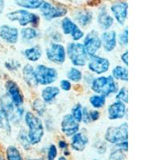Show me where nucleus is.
Returning a JSON list of instances; mask_svg holds the SVG:
<instances>
[{
    "label": "nucleus",
    "instance_id": "nucleus-1",
    "mask_svg": "<svg viewBox=\"0 0 160 160\" xmlns=\"http://www.w3.org/2000/svg\"><path fill=\"white\" fill-rule=\"evenodd\" d=\"M24 119L28 128V136L30 144L31 146L36 145L41 142L44 135V128L42 120L30 111L26 113Z\"/></svg>",
    "mask_w": 160,
    "mask_h": 160
},
{
    "label": "nucleus",
    "instance_id": "nucleus-2",
    "mask_svg": "<svg viewBox=\"0 0 160 160\" xmlns=\"http://www.w3.org/2000/svg\"><path fill=\"white\" fill-rule=\"evenodd\" d=\"M91 89L97 95L108 97L111 94L118 92V86L111 75L101 76L93 79L91 82Z\"/></svg>",
    "mask_w": 160,
    "mask_h": 160
},
{
    "label": "nucleus",
    "instance_id": "nucleus-3",
    "mask_svg": "<svg viewBox=\"0 0 160 160\" xmlns=\"http://www.w3.org/2000/svg\"><path fill=\"white\" fill-rule=\"evenodd\" d=\"M67 53L74 66L83 67L88 62V55L83 45L80 42H70L68 45Z\"/></svg>",
    "mask_w": 160,
    "mask_h": 160
},
{
    "label": "nucleus",
    "instance_id": "nucleus-4",
    "mask_svg": "<svg viewBox=\"0 0 160 160\" xmlns=\"http://www.w3.org/2000/svg\"><path fill=\"white\" fill-rule=\"evenodd\" d=\"M7 17L11 21L18 22L22 27L28 24H31L34 27H37L39 24L40 18L35 13L30 12L28 10H16L7 14Z\"/></svg>",
    "mask_w": 160,
    "mask_h": 160
},
{
    "label": "nucleus",
    "instance_id": "nucleus-5",
    "mask_svg": "<svg viewBox=\"0 0 160 160\" xmlns=\"http://www.w3.org/2000/svg\"><path fill=\"white\" fill-rule=\"evenodd\" d=\"M104 138L107 142L114 145L128 141V124L123 122L117 127H110L106 131Z\"/></svg>",
    "mask_w": 160,
    "mask_h": 160
},
{
    "label": "nucleus",
    "instance_id": "nucleus-6",
    "mask_svg": "<svg viewBox=\"0 0 160 160\" xmlns=\"http://www.w3.org/2000/svg\"><path fill=\"white\" fill-rule=\"evenodd\" d=\"M35 74L37 82L40 85H49L53 83L56 81L58 76L56 69L42 64L37 66L35 69Z\"/></svg>",
    "mask_w": 160,
    "mask_h": 160
},
{
    "label": "nucleus",
    "instance_id": "nucleus-7",
    "mask_svg": "<svg viewBox=\"0 0 160 160\" xmlns=\"http://www.w3.org/2000/svg\"><path fill=\"white\" fill-rule=\"evenodd\" d=\"M40 11L46 20H52L54 18L65 16L68 13V8L62 5H53L48 2L43 1L40 7Z\"/></svg>",
    "mask_w": 160,
    "mask_h": 160
},
{
    "label": "nucleus",
    "instance_id": "nucleus-8",
    "mask_svg": "<svg viewBox=\"0 0 160 160\" xmlns=\"http://www.w3.org/2000/svg\"><path fill=\"white\" fill-rule=\"evenodd\" d=\"M82 45L88 56L91 57L96 55L95 54L102 47V42L98 32L95 30L90 31L84 38Z\"/></svg>",
    "mask_w": 160,
    "mask_h": 160
},
{
    "label": "nucleus",
    "instance_id": "nucleus-9",
    "mask_svg": "<svg viewBox=\"0 0 160 160\" xmlns=\"http://www.w3.org/2000/svg\"><path fill=\"white\" fill-rule=\"evenodd\" d=\"M46 55L48 59L52 62L62 64L66 60V51L62 44L54 42L46 50Z\"/></svg>",
    "mask_w": 160,
    "mask_h": 160
},
{
    "label": "nucleus",
    "instance_id": "nucleus-10",
    "mask_svg": "<svg viewBox=\"0 0 160 160\" xmlns=\"http://www.w3.org/2000/svg\"><path fill=\"white\" fill-rule=\"evenodd\" d=\"M7 95L15 107H22L24 102V98L19 87L13 80H8L5 84Z\"/></svg>",
    "mask_w": 160,
    "mask_h": 160
},
{
    "label": "nucleus",
    "instance_id": "nucleus-11",
    "mask_svg": "<svg viewBox=\"0 0 160 160\" xmlns=\"http://www.w3.org/2000/svg\"><path fill=\"white\" fill-rule=\"evenodd\" d=\"M61 28L64 35H71L74 41H78L84 36L83 31L78 28V25L74 21L68 17L62 18Z\"/></svg>",
    "mask_w": 160,
    "mask_h": 160
},
{
    "label": "nucleus",
    "instance_id": "nucleus-12",
    "mask_svg": "<svg viewBox=\"0 0 160 160\" xmlns=\"http://www.w3.org/2000/svg\"><path fill=\"white\" fill-rule=\"evenodd\" d=\"M88 68L90 71L96 75H102L107 72L110 68V61L108 58L94 55L90 58L88 62Z\"/></svg>",
    "mask_w": 160,
    "mask_h": 160
},
{
    "label": "nucleus",
    "instance_id": "nucleus-13",
    "mask_svg": "<svg viewBox=\"0 0 160 160\" xmlns=\"http://www.w3.org/2000/svg\"><path fill=\"white\" fill-rule=\"evenodd\" d=\"M79 123L77 122L71 114L64 115L61 122V131L64 135L68 137H72L78 132Z\"/></svg>",
    "mask_w": 160,
    "mask_h": 160
},
{
    "label": "nucleus",
    "instance_id": "nucleus-14",
    "mask_svg": "<svg viewBox=\"0 0 160 160\" xmlns=\"http://www.w3.org/2000/svg\"><path fill=\"white\" fill-rule=\"evenodd\" d=\"M128 3L126 2H116L111 4V11L115 19L120 25H124L128 17Z\"/></svg>",
    "mask_w": 160,
    "mask_h": 160
},
{
    "label": "nucleus",
    "instance_id": "nucleus-15",
    "mask_svg": "<svg viewBox=\"0 0 160 160\" xmlns=\"http://www.w3.org/2000/svg\"><path fill=\"white\" fill-rule=\"evenodd\" d=\"M108 113L109 119H121L125 116L127 113L126 104L120 101H115L108 107Z\"/></svg>",
    "mask_w": 160,
    "mask_h": 160
},
{
    "label": "nucleus",
    "instance_id": "nucleus-16",
    "mask_svg": "<svg viewBox=\"0 0 160 160\" xmlns=\"http://www.w3.org/2000/svg\"><path fill=\"white\" fill-rule=\"evenodd\" d=\"M103 49L107 52L115 50L117 45V34L115 31H106L100 37Z\"/></svg>",
    "mask_w": 160,
    "mask_h": 160
},
{
    "label": "nucleus",
    "instance_id": "nucleus-17",
    "mask_svg": "<svg viewBox=\"0 0 160 160\" xmlns=\"http://www.w3.org/2000/svg\"><path fill=\"white\" fill-rule=\"evenodd\" d=\"M0 37L8 43L15 44L18 40V31L15 27L2 25L0 27Z\"/></svg>",
    "mask_w": 160,
    "mask_h": 160
},
{
    "label": "nucleus",
    "instance_id": "nucleus-18",
    "mask_svg": "<svg viewBox=\"0 0 160 160\" xmlns=\"http://www.w3.org/2000/svg\"><path fill=\"white\" fill-rule=\"evenodd\" d=\"M97 22L100 28L104 31L109 30L114 24V18L108 12V10L105 6H102L99 8L98 17H97Z\"/></svg>",
    "mask_w": 160,
    "mask_h": 160
},
{
    "label": "nucleus",
    "instance_id": "nucleus-19",
    "mask_svg": "<svg viewBox=\"0 0 160 160\" xmlns=\"http://www.w3.org/2000/svg\"><path fill=\"white\" fill-rule=\"evenodd\" d=\"M88 142H89V139H88V136L84 135L83 133L78 132L75 135H73L72 138H71V148L74 151L81 152V151H83L85 150Z\"/></svg>",
    "mask_w": 160,
    "mask_h": 160
},
{
    "label": "nucleus",
    "instance_id": "nucleus-20",
    "mask_svg": "<svg viewBox=\"0 0 160 160\" xmlns=\"http://www.w3.org/2000/svg\"><path fill=\"white\" fill-rule=\"evenodd\" d=\"M75 20L82 27H87L91 23L93 19V14L91 11L88 9L78 10L74 14Z\"/></svg>",
    "mask_w": 160,
    "mask_h": 160
},
{
    "label": "nucleus",
    "instance_id": "nucleus-21",
    "mask_svg": "<svg viewBox=\"0 0 160 160\" xmlns=\"http://www.w3.org/2000/svg\"><path fill=\"white\" fill-rule=\"evenodd\" d=\"M22 76L26 83L31 88H35L38 85L35 74V69L30 64H26L22 68Z\"/></svg>",
    "mask_w": 160,
    "mask_h": 160
},
{
    "label": "nucleus",
    "instance_id": "nucleus-22",
    "mask_svg": "<svg viewBox=\"0 0 160 160\" xmlns=\"http://www.w3.org/2000/svg\"><path fill=\"white\" fill-rule=\"evenodd\" d=\"M59 93L60 90L57 87H55V86L47 87L43 88L42 91V101L46 103H50L55 100V98L59 95Z\"/></svg>",
    "mask_w": 160,
    "mask_h": 160
},
{
    "label": "nucleus",
    "instance_id": "nucleus-23",
    "mask_svg": "<svg viewBox=\"0 0 160 160\" xmlns=\"http://www.w3.org/2000/svg\"><path fill=\"white\" fill-rule=\"evenodd\" d=\"M23 54L28 60L31 62H37L42 56V51L39 47L35 46L24 50Z\"/></svg>",
    "mask_w": 160,
    "mask_h": 160
},
{
    "label": "nucleus",
    "instance_id": "nucleus-24",
    "mask_svg": "<svg viewBox=\"0 0 160 160\" xmlns=\"http://www.w3.org/2000/svg\"><path fill=\"white\" fill-rule=\"evenodd\" d=\"M112 78L114 79L121 80L127 82L128 80V72L127 67L116 66L112 70Z\"/></svg>",
    "mask_w": 160,
    "mask_h": 160
},
{
    "label": "nucleus",
    "instance_id": "nucleus-25",
    "mask_svg": "<svg viewBox=\"0 0 160 160\" xmlns=\"http://www.w3.org/2000/svg\"><path fill=\"white\" fill-rule=\"evenodd\" d=\"M42 2L43 1L41 0H20V1H16L15 3L26 9L36 10L39 9Z\"/></svg>",
    "mask_w": 160,
    "mask_h": 160
},
{
    "label": "nucleus",
    "instance_id": "nucleus-26",
    "mask_svg": "<svg viewBox=\"0 0 160 160\" xmlns=\"http://www.w3.org/2000/svg\"><path fill=\"white\" fill-rule=\"evenodd\" d=\"M0 129L5 130L8 134H10L11 131L9 118H8L7 113L2 109H0Z\"/></svg>",
    "mask_w": 160,
    "mask_h": 160
},
{
    "label": "nucleus",
    "instance_id": "nucleus-27",
    "mask_svg": "<svg viewBox=\"0 0 160 160\" xmlns=\"http://www.w3.org/2000/svg\"><path fill=\"white\" fill-rule=\"evenodd\" d=\"M6 155H7V159L8 160H22V157L21 155L20 151H18V148H16L14 146L8 147L7 151H6Z\"/></svg>",
    "mask_w": 160,
    "mask_h": 160
},
{
    "label": "nucleus",
    "instance_id": "nucleus-28",
    "mask_svg": "<svg viewBox=\"0 0 160 160\" xmlns=\"http://www.w3.org/2000/svg\"><path fill=\"white\" fill-rule=\"evenodd\" d=\"M90 103L94 108H101L106 103V97L99 95H94L89 99Z\"/></svg>",
    "mask_w": 160,
    "mask_h": 160
},
{
    "label": "nucleus",
    "instance_id": "nucleus-29",
    "mask_svg": "<svg viewBox=\"0 0 160 160\" xmlns=\"http://www.w3.org/2000/svg\"><path fill=\"white\" fill-rule=\"evenodd\" d=\"M21 35L24 39L31 40L38 36V31L33 28H24L21 30Z\"/></svg>",
    "mask_w": 160,
    "mask_h": 160
},
{
    "label": "nucleus",
    "instance_id": "nucleus-30",
    "mask_svg": "<svg viewBox=\"0 0 160 160\" xmlns=\"http://www.w3.org/2000/svg\"><path fill=\"white\" fill-rule=\"evenodd\" d=\"M68 78H69L71 81L73 82H80L82 78V72L78 69L75 68H72L68 71Z\"/></svg>",
    "mask_w": 160,
    "mask_h": 160
},
{
    "label": "nucleus",
    "instance_id": "nucleus-31",
    "mask_svg": "<svg viewBox=\"0 0 160 160\" xmlns=\"http://www.w3.org/2000/svg\"><path fill=\"white\" fill-rule=\"evenodd\" d=\"M126 158L125 151L120 150L119 148H116L115 146V148H113L111 151L109 155L108 160H124Z\"/></svg>",
    "mask_w": 160,
    "mask_h": 160
},
{
    "label": "nucleus",
    "instance_id": "nucleus-32",
    "mask_svg": "<svg viewBox=\"0 0 160 160\" xmlns=\"http://www.w3.org/2000/svg\"><path fill=\"white\" fill-rule=\"evenodd\" d=\"M71 115L74 118V119L77 122L79 123L80 122H82V107L80 103L75 104L73 107L72 110H71Z\"/></svg>",
    "mask_w": 160,
    "mask_h": 160
},
{
    "label": "nucleus",
    "instance_id": "nucleus-33",
    "mask_svg": "<svg viewBox=\"0 0 160 160\" xmlns=\"http://www.w3.org/2000/svg\"><path fill=\"white\" fill-rule=\"evenodd\" d=\"M33 108L38 115H42L46 111V104L42 99L36 98L33 102Z\"/></svg>",
    "mask_w": 160,
    "mask_h": 160
},
{
    "label": "nucleus",
    "instance_id": "nucleus-34",
    "mask_svg": "<svg viewBox=\"0 0 160 160\" xmlns=\"http://www.w3.org/2000/svg\"><path fill=\"white\" fill-rule=\"evenodd\" d=\"M18 141H19L20 144L22 145V147L25 150H28L31 147L28 135H27V133L25 132L23 129L21 130L18 133Z\"/></svg>",
    "mask_w": 160,
    "mask_h": 160
},
{
    "label": "nucleus",
    "instance_id": "nucleus-35",
    "mask_svg": "<svg viewBox=\"0 0 160 160\" xmlns=\"http://www.w3.org/2000/svg\"><path fill=\"white\" fill-rule=\"evenodd\" d=\"M116 101H120V102H123V103H127L128 102V89L126 87H122L119 91L117 93L116 96Z\"/></svg>",
    "mask_w": 160,
    "mask_h": 160
},
{
    "label": "nucleus",
    "instance_id": "nucleus-36",
    "mask_svg": "<svg viewBox=\"0 0 160 160\" xmlns=\"http://www.w3.org/2000/svg\"><path fill=\"white\" fill-rule=\"evenodd\" d=\"M5 67L9 71H14L19 69L20 67H21V63L18 62L17 60H9V61L5 62Z\"/></svg>",
    "mask_w": 160,
    "mask_h": 160
},
{
    "label": "nucleus",
    "instance_id": "nucleus-37",
    "mask_svg": "<svg viewBox=\"0 0 160 160\" xmlns=\"http://www.w3.org/2000/svg\"><path fill=\"white\" fill-rule=\"evenodd\" d=\"M118 42L121 46H127L128 44V29L125 28L118 35Z\"/></svg>",
    "mask_w": 160,
    "mask_h": 160
},
{
    "label": "nucleus",
    "instance_id": "nucleus-38",
    "mask_svg": "<svg viewBox=\"0 0 160 160\" xmlns=\"http://www.w3.org/2000/svg\"><path fill=\"white\" fill-rule=\"evenodd\" d=\"M58 155V149L55 144H51L48 151V160H55Z\"/></svg>",
    "mask_w": 160,
    "mask_h": 160
},
{
    "label": "nucleus",
    "instance_id": "nucleus-39",
    "mask_svg": "<svg viewBox=\"0 0 160 160\" xmlns=\"http://www.w3.org/2000/svg\"><path fill=\"white\" fill-rule=\"evenodd\" d=\"M95 148L98 154H105L107 152V143L105 142H102V141H98L96 142V143L95 144Z\"/></svg>",
    "mask_w": 160,
    "mask_h": 160
},
{
    "label": "nucleus",
    "instance_id": "nucleus-40",
    "mask_svg": "<svg viewBox=\"0 0 160 160\" xmlns=\"http://www.w3.org/2000/svg\"><path fill=\"white\" fill-rule=\"evenodd\" d=\"M82 121L85 124H88L91 122V118H90V111L88 108H82Z\"/></svg>",
    "mask_w": 160,
    "mask_h": 160
},
{
    "label": "nucleus",
    "instance_id": "nucleus-41",
    "mask_svg": "<svg viewBox=\"0 0 160 160\" xmlns=\"http://www.w3.org/2000/svg\"><path fill=\"white\" fill-rule=\"evenodd\" d=\"M60 88H61V89L63 90V91H70L71 88V82L66 79L61 80V82H60Z\"/></svg>",
    "mask_w": 160,
    "mask_h": 160
},
{
    "label": "nucleus",
    "instance_id": "nucleus-42",
    "mask_svg": "<svg viewBox=\"0 0 160 160\" xmlns=\"http://www.w3.org/2000/svg\"><path fill=\"white\" fill-rule=\"evenodd\" d=\"M115 147L118 148H119L120 150L125 151V152H128V141H125V142H120V143L115 144Z\"/></svg>",
    "mask_w": 160,
    "mask_h": 160
},
{
    "label": "nucleus",
    "instance_id": "nucleus-43",
    "mask_svg": "<svg viewBox=\"0 0 160 160\" xmlns=\"http://www.w3.org/2000/svg\"><path fill=\"white\" fill-rule=\"evenodd\" d=\"M100 113L98 111H90V118H91V122L92 121H96L99 118Z\"/></svg>",
    "mask_w": 160,
    "mask_h": 160
},
{
    "label": "nucleus",
    "instance_id": "nucleus-44",
    "mask_svg": "<svg viewBox=\"0 0 160 160\" xmlns=\"http://www.w3.org/2000/svg\"><path fill=\"white\" fill-rule=\"evenodd\" d=\"M58 148H59L60 149L63 150V151L68 150V142H66V141H64V140H60V141H58Z\"/></svg>",
    "mask_w": 160,
    "mask_h": 160
},
{
    "label": "nucleus",
    "instance_id": "nucleus-45",
    "mask_svg": "<svg viewBox=\"0 0 160 160\" xmlns=\"http://www.w3.org/2000/svg\"><path fill=\"white\" fill-rule=\"evenodd\" d=\"M128 51H126L125 52H123L122 55H121V60H122V62L125 64V67H127V66H128Z\"/></svg>",
    "mask_w": 160,
    "mask_h": 160
},
{
    "label": "nucleus",
    "instance_id": "nucleus-46",
    "mask_svg": "<svg viewBox=\"0 0 160 160\" xmlns=\"http://www.w3.org/2000/svg\"><path fill=\"white\" fill-rule=\"evenodd\" d=\"M4 7H5V2H4V1H2V0H0V14L3 11Z\"/></svg>",
    "mask_w": 160,
    "mask_h": 160
},
{
    "label": "nucleus",
    "instance_id": "nucleus-47",
    "mask_svg": "<svg viewBox=\"0 0 160 160\" xmlns=\"http://www.w3.org/2000/svg\"><path fill=\"white\" fill-rule=\"evenodd\" d=\"M58 160H68V158H66L65 156H60L59 158H58Z\"/></svg>",
    "mask_w": 160,
    "mask_h": 160
},
{
    "label": "nucleus",
    "instance_id": "nucleus-48",
    "mask_svg": "<svg viewBox=\"0 0 160 160\" xmlns=\"http://www.w3.org/2000/svg\"><path fill=\"white\" fill-rule=\"evenodd\" d=\"M28 160H43V158H30V159Z\"/></svg>",
    "mask_w": 160,
    "mask_h": 160
},
{
    "label": "nucleus",
    "instance_id": "nucleus-49",
    "mask_svg": "<svg viewBox=\"0 0 160 160\" xmlns=\"http://www.w3.org/2000/svg\"><path fill=\"white\" fill-rule=\"evenodd\" d=\"M0 160H5V159H4L3 156H2V155H0Z\"/></svg>",
    "mask_w": 160,
    "mask_h": 160
},
{
    "label": "nucleus",
    "instance_id": "nucleus-50",
    "mask_svg": "<svg viewBox=\"0 0 160 160\" xmlns=\"http://www.w3.org/2000/svg\"><path fill=\"white\" fill-rule=\"evenodd\" d=\"M93 160H98V159H97V158H94V159Z\"/></svg>",
    "mask_w": 160,
    "mask_h": 160
}]
</instances>
